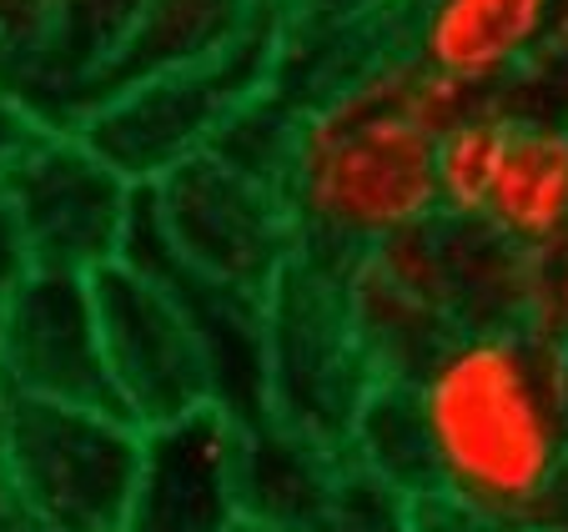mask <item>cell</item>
Here are the masks:
<instances>
[{
	"label": "cell",
	"mask_w": 568,
	"mask_h": 532,
	"mask_svg": "<svg viewBox=\"0 0 568 532\" xmlns=\"http://www.w3.org/2000/svg\"><path fill=\"white\" fill-rule=\"evenodd\" d=\"M418 392L438 492L544 532L568 478V347L518 327H463L408 377Z\"/></svg>",
	"instance_id": "1"
},
{
	"label": "cell",
	"mask_w": 568,
	"mask_h": 532,
	"mask_svg": "<svg viewBox=\"0 0 568 532\" xmlns=\"http://www.w3.org/2000/svg\"><path fill=\"white\" fill-rule=\"evenodd\" d=\"M413 65L418 55L383 45L302 106L282 196L317 262L347 266L363 246L443 216L438 136L413 116Z\"/></svg>",
	"instance_id": "2"
},
{
	"label": "cell",
	"mask_w": 568,
	"mask_h": 532,
	"mask_svg": "<svg viewBox=\"0 0 568 532\" xmlns=\"http://www.w3.org/2000/svg\"><path fill=\"white\" fill-rule=\"evenodd\" d=\"M287 21V0L282 6H257L247 31L226 51H216L212 61L126 85L121 96L97 106L75 131L136 186L161 182L172 166L202 156L216 141V131L277 81Z\"/></svg>",
	"instance_id": "3"
},
{
	"label": "cell",
	"mask_w": 568,
	"mask_h": 532,
	"mask_svg": "<svg viewBox=\"0 0 568 532\" xmlns=\"http://www.w3.org/2000/svg\"><path fill=\"white\" fill-rule=\"evenodd\" d=\"M0 432L31 528L121 532L141 468V427L121 407L0 397Z\"/></svg>",
	"instance_id": "4"
},
{
	"label": "cell",
	"mask_w": 568,
	"mask_h": 532,
	"mask_svg": "<svg viewBox=\"0 0 568 532\" xmlns=\"http://www.w3.org/2000/svg\"><path fill=\"white\" fill-rule=\"evenodd\" d=\"M377 387L343 291V266L297 252L267 287V417L347 448L357 407Z\"/></svg>",
	"instance_id": "5"
},
{
	"label": "cell",
	"mask_w": 568,
	"mask_h": 532,
	"mask_svg": "<svg viewBox=\"0 0 568 532\" xmlns=\"http://www.w3.org/2000/svg\"><path fill=\"white\" fill-rule=\"evenodd\" d=\"M151 192H156L161 222L182 262L226 287L267 297L282 266L302 252L297 216L282 186L232 166L216 151L172 166L161 182H151Z\"/></svg>",
	"instance_id": "6"
},
{
	"label": "cell",
	"mask_w": 568,
	"mask_h": 532,
	"mask_svg": "<svg viewBox=\"0 0 568 532\" xmlns=\"http://www.w3.org/2000/svg\"><path fill=\"white\" fill-rule=\"evenodd\" d=\"M31 242L36 266L97 277L121 262L136 182L121 176L81 131H45L0 182Z\"/></svg>",
	"instance_id": "7"
},
{
	"label": "cell",
	"mask_w": 568,
	"mask_h": 532,
	"mask_svg": "<svg viewBox=\"0 0 568 532\" xmlns=\"http://www.w3.org/2000/svg\"><path fill=\"white\" fill-rule=\"evenodd\" d=\"M101 341L116 387V407L136 427L182 417L212 402V372L186 307L131 262H111L91 277Z\"/></svg>",
	"instance_id": "8"
},
{
	"label": "cell",
	"mask_w": 568,
	"mask_h": 532,
	"mask_svg": "<svg viewBox=\"0 0 568 532\" xmlns=\"http://www.w3.org/2000/svg\"><path fill=\"white\" fill-rule=\"evenodd\" d=\"M343 291L377 377H413L463 331L443 216L373 242L343 266Z\"/></svg>",
	"instance_id": "9"
},
{
	"label": "cell",
	"mask_w": 568,
	"mask_h": 532,
	"mask_svg": "<svg viewBox=\"0 0 568 532\" xmlns=\"http://www.w3.org/2000/svg\"><path fill=\"white\" fill-rule=\"evenodd\" d=\"M0 397L116 407L91 277L36 266L0 301Z\"/></svg>",
	"instance_id": "10"
},
{
	"label": "cell",
	"mask_w": 568,
	"mask_h": 532,
	"mask_svg": "<svg viewBox=\"0 0 568 532\" xmlns=\"http://www.w3.org/2000/svg\"><path fill=\"white\" fill-rule=\"evenodd\" d=\"M247 422L202 402L182 417L141 427V468L121 532H236Z\"/></svg>",
	"instance_id": "11"
},
{
	"label": "cell",
	"mask_w": 568,
	"mask_h": 532,
	"mask_svg": "<svg viewBox=\"0 0 568 532\" xmlns=\"http://www.w3.org/2000/svg\"><path fill=\"white\" fill-rule=\"evenodd\" d=\"M564 0H408L393 16V45L433 71L494 91L558 41Z\"/></svg>",
	"instance_id": "12"
},
{
	"label": "cell",
	"mask_w": 568,
	"mask_h": 532,
	"mask_svg": "<svg viewBox=\"0 0 568 532\" xmlns=\"http://www.w3.org/2000/svg\"><path fill=\"white\" fill-rule=\"evenodd\" d=\"M252 16H257V0H146L131 31L121 35V45L75 91L71 131L97 106H106L111 96H121L126 85L212 61L216 51H226L247 31Z\"/></svg>",
	"instance_id": "13"
},
{
	"label": "cell",
	"mask_w": 568,
	"mask_h": 532,
	"mask_svg": "<svg viewBox=\"0 0 568 532\" xmlns=\"http://www.w3.org/2000/svg\"><path fill=\"white\" fill-rule=\"evenodd\" d=\"M347 452L262 417L242 442V512L282 532H317Z\"/></svg>",
	"instance_id": "14"
},
{
	"label": "cell",
	"mask_w": 568,
	"mask_h": 532,
	"mask_svg": "<svg viewBox=\"0 0 568 532\" xmlns=\"http://www.w3.org/2000/svg\"><path fill=\"white\" fill-rule=\"evenodd\" d=\"M483 222L518 246H554L568 226V121H514Z\"/></svg>",
	"instance_id": "15"
},
{
	"label": "cell",
	"mask_w": 568,
	"mask_h": 532,
	"mask_svg": "<svg viewBox=\"0 0 568 532\" xmlns=\"http://www.w3.org/2000/svg\"><path fill=\"white\" fill-rule=\"evenodd\" d=\"M347 458L367 468L373 478L393 482L403 498H428L438 492V462L428 448V422H423L418 392L408 377H377L367 402L357 407V422L347 432Z\"/></svg>",
	"instance_id": "16"
},
{
	"label": "cell",
	"mask_w": 568,
	"mask_h": 532,
	"mask_svg": "<svg viewBox=\"0 0 568 532\" xmlns=\"http://www.w3.org/2000/svg\"><path fill=\"white\" fill-rule=\"evenodd\" d=\"M141 6L146 0H61V31H55L51 61H45V71L26 91V101L36 106V116L45 126L71 131L75 91L121 45V35L141 16Z\"/></svg>",
	"instance_id": "17"
},
{
	"label": "cell",
	"mask_w": 568,
	"mask_h": 532,
	"mask_svg": "<svg viewBox=\"0 0 568 532\" xmlns=\"http://www.w3.org/2000/svg\"><path fill=\"white\" fill-rule=\"evenodd\" d=\"M443 232H448L463 327H514L518 297H524L528 246L498 236L488 222H453V216H443Z\"/></svg>",
	"instance_id": "18"
},
{
	"label": "cell",
	"mask_w": 568,
	"mask_h": 532,
	"mask_svg": "<svg viewBox=\"0 0 568 532\" xmlns=\"http://www.w3.org/2000/svg\"><path fill=\"white\" fill-rule=\"evenodd\" d=\"M514 116L494 96H483L468 116H458L438 136V206L453 222H483L488 196L504 171Z\"/></svg>",
	"instance_id": "19"
},
{
	"label": "cell",
	"mask_w": 568,
	"mask_h": 532,
	"mask_svg": "<svg viewBox=\"0 0 568 532\" xmlns=\"http://www.w3.org/2000/svg\"><path fill=\"white\" fill-rule=\"evenodd\" d=\"M297 121H302L297 101H287L277 85H267L262 96H252L247 106L216 131V141L206 151L226 156L232 166L252 171L262 182L282 186V176L292 166V146H297Z\"/></svg>",
	"instance_id": "20"
},
{
	"label": "cell",
	"mask_w": 568,
	"mask_h": 532,
	"mask_svg": "<svg viewBox=\"0 0 568 532\" xmlns=\"http://www.w3.org/2000/svg\"><path fill=\"white\" fill-rule=\"evenodd\" d=\"M317 532H413V498L347 458Z\"/></svg>",
	"instance_id": "21"
},
{
	"label": "cell",
	"mask_w": 568,
	"mask_h": 532,
	"mask_svg": "<svg viewBox=\"0 0 568 532\" xmlns=\"http://www.w3.org/2000/svg\"><path fill=\"white\" fill-rule=\"evenodd\" d=\"M61 0H0V85L26 96L51 61Z\"/></svg>",
	"instance_id": "22"
},
{
	"label": "cell",
	"mask_w": 568,
	"mask_h": 532,
	"mask_svg": "<svg viewBox=\"0 0 568 532\" xmlns=\"http://www.w3.org/2000/svg\"><path fill=\"white\" fill-rule=\"evenodd\" d=\"M518 331L568 347V246H528L524 256V297H518Z\"/></svg>",
	"instance_id": "23"
},
{
	"label": "cell",
	"mask_w": 568,
	"mask_h": 532,
	"mask_svg": "<svg viewBox=\"0 0 568 532\" xmlns=\"http://www.w3.org/2000/svg\"><path fill=\"white\" fill-rule=\"evenodd\" d=\"M488 96L514 121H568V45H544L534 61H524Z\"/></svg>",
	"instance_id": "24"
},
{
	"label": "cell",
	"mask_w": 568,
	"mask_h": 532,
	"mask_svg": "<svg viewBox=\"0 0 568 532\" xmlns=\"http://www.w3.org/2000/svg\"><path fill=\"white\" fill-rule=\"evenodd\" d=\"M408 0H287V11L307 25H333V31H357V25H387Z\"/></svg>",
	"instance_id": "25"
},
{
	"label": "cell",
	"mask_w": 568,
	"mask_h": 532,
	"mask_svg": "<svg viewBox=\"0 0 568 532\" xmlns=\"http://www.w3.org/2000/svg\"><path fill=\"white\" fill-rule=\"evenodd\" d=\"M45 121L36 116V106L26 96H16L11 85H0V182H6V171L45 136Z\"/></svg>",
	"instance_id": "26"
},
{
	"label": "cell",
	"mask_w": 568,
	"mask_h": 532,
	"mask_svg": "<svg viewBox=\"0 0 568 532\" xmlns=\"http://www.w3.org/2000/svg\"><path fill=\"white\" fill-rule=\"evenodd\" d=\"M413 532H508L488 512L468 508V502L448 498V492H428L413 502Z\"/></svg>",
	"instance_id": "27"
},
{
	"label": "cell",
	"mask_w": 568,
	"mask_h": 532,
	"mask_svg": "<svg viewBox=\"0 0 568 532\" xmlns=\"http://www.w3.org/2000/svg\"><path fill=\"white\" fill-rule=\"evenodd\" d=\"M31 272H36V256H31V242H26V226L16 216V206L6 202V192H0V301L11 297Z\"/></svg>",
	"instance_id": "28"
},
{
	"label": "cell",
	"mask_w": 568,
	"mask_h": 532,
	"mask_svg": "<svg viewBox=\"0 0 568 532\" xmlns=\"http://www.w3.org/2000/svg\"><path fill=\"white\" fill-rule=\"evenodd\" d=\"M26 508L16 492V472H11V452H6V432H0V532H26Z\"/></svg>",
	"instance_id": "29"
},
{
	"label": "cell",
	"mask_w": 568,
	"mask_h": 532,
	"mask_svg": "<svg viewBox=\"0 0 568 532\" xmlns=\"http://www.w3.org/2000/svg\"><path fill=\"white\" fill-rule=\"evenodd\" d=\"M544 532H568V478H564V488H558L554 508H548V518H544Z\"/></svg>",
	"instance_id": "30"
},
{
	"label": "cell",
	"mask_w": 568,
	"mask_h": 532,
	"mask_svg": "<svg viewBox=\"0 0 568 532\" xmlns=\"http://www.w3.org/2000/svg\"><path fill=\"white\" fill-rule=\"evenodd\" d=\"M236 532H282V528H267V522H252V518H247V522H242V528H236Z\"/></svg>",
	"instance_id": "31"
},
{
	"label": "cell",
	"mask_w": 568,
	"mask_h": 532,
	"mask_svg": "<svg viewBox=\"0 0 568 532\" xmlns=\"http://www.w3.org/2000/svg\"><path fill=\"white\" fill-rule=\"evenodd\" d=\"M558 41L568 45V0H564V21H558Z\"/></svg>",
	"instance_id": "32"
},
{
	"label": "cell",
	"mask_w": 568,
	"mask_h": 532,
	"mask_svg": "<svg viewBox=\"0 0 568 532\" xmlns=\"http://www.w3.org/2000/svg\"><path fill=\"white\" fill-rule=\"evenodd\" d=\"M257 6H282V0H257Z\"/></svg>",
	"instance_id": "33"
},
{
	"label": "cell",
	"mask_w": 568,
	"mask_h": 532,
	"mask_svg": "<svg viewBox=\"0 0 568 532\" xmlns=\"http://www.w3.org/2000/svg\"><path fill=\"white\" fill-rule=\"evenodd\" d=\"M564 246H568V226H564Z\"/></svg>",
	"instance_id": "34"
},
{
	"label": "cell",
	"mask_w": 568,
	"mask_h": 532,
	"mask_svg": "<svg viewBox=\"0 0 568 532\" xmlns=\"http://www.w3.org/2000/svg\"><path fill=\"white\" fill-rule=\"evenodd\" d=\"M26 532H45V528H26Z\"/></svg>",
	"instance_id": "35"
}]
</instances>
